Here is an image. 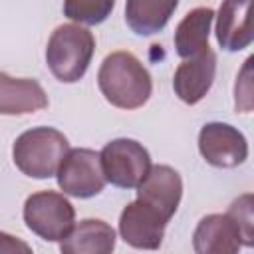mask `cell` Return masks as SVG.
I'll use <instances>...</instances> for the list:
<instances>
[{"label": "cell", "instance_id": "1", "mask_svg": "<svg viewBox=\"0 0 254 254\" xmlns=\"http://www.w3.org/2000/svg\"><path fill=\"white\" fill-rule=\"evenodd\" d=\"M97 85L103 97L119 109L143 107L153 91L147 67L131 52H113L105 56L97 71Z\"/></svg>", "mask_w": 254, "mask_h": 254}, {"label": "cell", "instance_id": "2", "mask_svg": "<svg viewBox=\"0 0 254 254\" xmlns=\"http://www.w3.org/2000/svg\"><path fill=\"white\" fill-rule=\"evenodd\" d=\"M93 52L95 38L87 28L79 24H62L48 40L46 64L56 79L75 83L85 75Z\"/></svg>", "mask_w": 254, "mask_h": 254}, {"label": "cell", "instance_id": "3", "mask_svg": "<svg viewBox=\"0 0 254 254\" xmlns=\"http://www.w3.org/2000/svg\"><path fill=\"white\" fill-rule=\"evenodd\" d=\"M67 151L69 143L64 133L54 127H34L14 141L12 159L26 177L50 179L58 173Z\"/></svg>", "mask_w": 254, "mask_h": 254}, {"label": "cell", "instance_id": "4", "mask_svg": "<svg viewBox=\"0 0 254 254\" xmlns=\"http://www.w3.org/2000/svg\"><path fill=\"white\" fill-rule=\"evenodd\" d=\"M26 226L48 242H60L75 222L73 204L60 192L40 190L24 202Z\"/></svg>", "mask_w": 254, "mask_h": 254}, {"label": "cell", "instance_id": "5", "mask_svg": "<svg viewBox=\"0 0 254 254\" xmlns=\"http://www.w3.org/2000/svg\"><path fill=\"white\" fill-rule=\"evenodd\" d=\"M105 181L119 189H137L151 169L149 151L135 139H113L99 153Z\"/></svg>", "mask_w": 254, "mask_h": 254}, {"label": "cell", "instance_id": "6", "mask_svg": "<svg viewBox=\"0 0 254 254\" xmlns=\"http://www.w3.org/2000/svg\"><path fill=\"white\" fill-rule=\"evenodd\" d=\"M58 187L64 194L75 198H91L99 194L105 187V175L101 169L99 153L93 149H69L60 163L56 173Z\"/></svg>", "mask_w": 254, "mask_h": 254}, {"label": "cell", "instance_id": "7", "mask_svg": "<svg viewBox=\"0 0 254 254\" xmlns=\"http://www.w3.org/2000/svg\"><path fill=\"white\" fill-rule=\"evenodd\" d=\"M198 151L212 167L234 169L248 157L246 137L228 123H206L198 133Z\"/></svg>", "mask_w": 254, "mask_h": 254}, {"label": "cell", "instance_id": "8", "mask_svg": "<svg viewBox=\"0 0 254 254\" xmlns=\"http://www.w3.org/2000/svg\"><path fill=\"white\" fill-rule=\"evenodd\" d=\"M183 196L181 175L169 165H151L149 173L137 187V200L157 210L167 222L179 208Z\"/></svg>", "mask_w": 254, "mask_h": 254}, {"label": "cell", "instance_id": "9", "mask_svg": "<svg viewBox=\"0 0 254 254\" xmlns=\"http://www.w3.org/2000/svg\"><path fill=\"white\" fill-rule=\"evenodd\" d=\"M167 220L141 200L129 202L119 216L121 238L139 250H157L165 236Z\"/></svg>", "mask_w": 254, "mask_h": 254}, {"label": "cell", "instance_id": "10", "mask_svg": "<svg viewBox=\"0 0 254 254\" xmlns=\"http://www.w3.org/2000/svg\"><path fill=\"white\" fill-rule=\"evenodd\" d=\"M214 75H216V54L208 48L202 54L185 60L175 69L173 89L183 103L194 105L208 93V89L214 83Z\"/></svg>", "mask_w": 254, "mask_h": 254}, {"label": "cell", "instance_id": "11", "mask_svg": "<svg viewBox=\"0 0 254 254\" xmlns=\"http://www.w3.org/2000/svg\"><path fill=\"white\" fill-rule=\"evenodd\" d=\"M254 0H222L216 16V40L226 52H240L254 40Z\"/></svg>", "mask_w": 254, "mask_h": 254}, {"label": "cell", "instance_id": "12", "mask_svg": "<svg viewBox=\"0 0 254 254\" xmlns=\"http://www.w3.org/2000/svg\"><path fill=\"white\" fill-rule=\"evenodd\" d=\"M242 234L230 214H208L200 218L192 234L198 254H234L242 248Z\"/></svg>", "mask_w": 254, "mask_h": 254}, {"label": "cell", "instance_id": "13", "mask_svg": "<svg viewBox=\"0 0 254 254\" xmlns=\"http://www.w3.org/2000/svg\"><path fill=\"white\" fill-rule=\"evenodd\" d=\"M46 107L48 95L36 79L0 71V115H28Z\"/></svg>", "mask_w": 254, "mask_h": 254}, {"label": "cell", "instance_id": "14", "mask_svg": "<svg viewBox=\"0 0 254 254\" xmlns=\"http://www.w3.org/2000/svg\"><path fill=\"white\" fill-rule=\"evenodd\" d=\"M113 248L115 230L99 218L79 220L60 240V250L64 254H109Z\"/></svg>", "mask_w": 254, "mask_h": 254}, {"label": "cell", "instance_id": "15", "mask_svg": "<svg viewBox=\"0 0 254 254\" xmlns=\"http://www.w3.org/2000/svg\"><path fill=\"white\" fill-rule=\"evenodd\" d=\"M214 20V10L200 6L190 10L175 30V50L183 60L194 58L208 50V34Z\"/></svg>", "mask_w": 254, "mask_h": 254}, {"label": "cell", "instance_id": "16", "mask_svg": "<svg viewBox=\"0 0 254 254\" xmlns=\"http://www.w3.org/2000/svg\"><path fill=\"white\" fill-rule=\"evenodd\" d=\"M179 0H125V22L139 36L161 32L177 10Z\"/></svg>", "mask_w": 254, "mask_h": 254}, {"label": "cell", "instance_id": "17", "mask_svg": "<svg viewBox=\"0 0 254 254\" xmlns=\"http://www.w3.org/2000/svg\"><path fill=\"white\" fill-rule=\"evenodd\" d=\"M115 6V0H64V14L87 26H97L107 20Z\"/></svg>", "mask_w": 254, "mask_h": 254}, {"label": "cell", "instance_id": "18", "mask_svg": "<svg viewBox=\"0 0 254 254\" xmlns=\"http://www.w3.org/2000/svg\"><path fill=\"white\" fill-rule=\"evenodd\" d=\"M232 216V220L236 222V226L240 228V234H242V244L244 246H252L254 244V212H252V194L246 192L242 196H238L228 212Z\"/></svg>", "mask_w": 254, "mask_h": 254}, {"label": "cell", "instance_id": "19", "mask_svg": "<svg viewBox=\"0 0 254 254\" xmlns=\"http://www.w3.org/2000/svg\"><path fill=\"white\" fill-rule=\"evenodd\" d=\"M234 99H236V111L248 113L252 109V58H248L236 77L234 85Z\"/></svg>", "mask_w": 254, "mask_h": 254}, {"label": "cell", "instance_id": "20", "mask_svg": "<svg viewBox=\"0 0 254 254\" xmlns=\"http://www.w3.org/2000/svg\"><path fill=\"white\" fill-rule=\"evenodd\" d=\"M0 252H24V254H30L32 246L26 244L20 238L8 234V232H0Z\"/></svg>", "mask_w": 254, "mask_h": 254}]
</instances>
